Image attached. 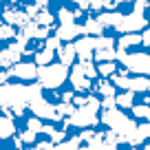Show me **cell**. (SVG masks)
<instances>
[{"instance_id": "6da1fadb", "label": "cell", "mask_w": 150, "mask_h": 150, "mask_svg": "<svg viewBox=\"0 0 150 150\" xmlns=\"http://www.w3.org/2000/svg\"><path fill=\"white\" fill-rule=\"evenodd\" d=\"M40 95H42V84L24 86V84H7L5 82L0 86V108L9 117H20L24 108H29V104Z\"/></svg>"}, {"instance_id": "7a4b0ae2", "label": "cell", "mask_w": 150, "mask_h": 150, "mask_svg": "<svg viewBox=\"0 0 150 150\" xmlns=\"http://www.w3.org/2000/svg\"><path fill=\"white\" fill-rule=\"evenodd\" d=\"M102 122L106 124L108 128H115V130H117L119 144H130V146L141 144L139 132H137V124L132 122L130 117H126V115L119 110V106H115V108H104Z\"/></svg>"}, {"instance_id": "3957f363", "label": "cell", "mask_w": 150, "mask_h": 150, "mask_svg": "<svg viewBox=\"0 0 150 150\" xmlns=\"http://www.w3.org/2000/svg\"><path fill=\"white\" fill-rule=\"evenodd\" d=\"M102 106V102L95 97H88V102L77 106L73 110V115H69V119L64 122V126H80V128H88V126H95L99 122L97 117V110Z\"/></svg>"}, {"instance_id": "277c9868", "label": "cell", "mask_w": 150, "mask_h": 150, "mask_svg": "<svg viewBox=\"0 0 150 150\" xmlns=\"http://www.w3.org/2000/svg\"><path fill=\"white\" fill-rule=\"evenodd\" d=\"M69 77V66L57 62V64H42L38 66V80L42 84V88H60Z\"/></svg>"}, {"instance_id": "5b68a950", "label": "cell", "mask_w": 150, "mask_h": 150, "mask_svg": "<svg viewBox=\"0 0 150 150\" xmlns=\"http://www.w3.org/2000/svg\"><path fill=\"white\" fill-rule=\"evenodd\" d=\"M117 60L122 62L128 71H132V73L150 75V55L148 53H126L124 49H119Z\"/></svg>"}, {"instance_id": "8992f818", "label": "cell", "mask_w": 150, "mask_h": 150, "mask_svg": "<svg viewBox=\"0 0 150 150\" xmlns=\"http://www.w3.org/2000/svg\"><path fill=\"white\" fill-rule=\"evenodd\" d=\"M29 108H31L33 115L40 117V119H49V122H60V119H62V115L57 112V108L53 106V104H49L42 95L33 99V102L29 104Z\"/></svg>"}, {"instance_id": "52a82bcc", "label": "cell", "mask_w": 150, "mask_h": 150, "mask_svg": "<svg viewBox=\"0 0 150 150\" xmlns=\"http://www.w3.org/2000/svg\"><path fill=\"white\" fill-rule=\"evenodd\" d=\"M110 82L117 88L122 91H135V93H139V91H148L150 88V80H146V77H126V75H110Z\"/></svg>"}, {"instance_id": "ba28073f", "label": "cell", "mask_w": 150, "mask_h": 150, "mask_svg": "<svg viewBox=\"0 0 150 150\" xmlns=\"http://www.w3.org/2000/svg\"><path fill=\"white\" fill-rule=\"evenodd\" d=\"M146 27H148V20H146L144 11H135L132 9V13L124 16L115 29L122 31V33H135V31H139V29H146Z\"/></svg>"}, {"instance_id": "9c48e42d", "label": "cell", "mask_w": 150, "mask_h": 150, "mask_svg": "<svg viewBox=\"0 0 150 150\" xmlns=\"http://www.w3.org/2000/svg\"><path fill=\"white\" fill-rule=\"evenodd\" d=\"M22 53H31L27 47H22L20 42H13L11 47H7L5 51H0V69H11L13 64L20 62Z\"/></svg>"}, {"instance_id": "30bf717a", "label": "cell", "mask_w": 150, "mask_h": 150, "mask_svg": "<svg viewBox=\"0 0 150 150\" xmlns=\"http://www.w3.org/2000/svg\"><path fill=\"white\" fill-rule=\"evenodd\" d=\"M55 35L60 38V40L71 42V40H73V38H77V35H86V29L82 27V24H77L75 20H73V22H60Z\"/></svg>"}, {"instance_id": "8fae6325", "label": "cell", "mask_w": 150, "mask_h": 150, "mask_svg": "<svg viewBox=\"0 0 150 150\" xmlns=\"http://www.w3.org/2000/svg\"><path fill=\"white\" fill-rule=\"evenodd\" d=\"M71 84H73L75 91H88L93 86V80L84 73L82 64H73V69H71Z\"/></svg>"}, {"instance_id": "7c38bea8", "label": "cell", "mask_w": 150, "mask_h": 150, "mask_svg": "<svg viewBox=\"0 0 150 150\" xmlns=\"http://www.w3.org/2000/svg\"><path fill=\"white\" fill-rule=\"evenodd\" d=\"M11 75L20 77V80H35L38 77V64L35 62H18L9 69Z\"/></svg>"}, {"instance_id": "4fadbf2b", "label": "cell", "mask_w": 150, "mask_h": 150, "mask_svg": "<svg viewBox=\"0 0 150 150\" xmlns=\"http://www.w3.org/2000/svg\"><path fill=\"white\" fill-rule=\"evenodd\" d=\"M2 20H5L7 24H11V27H24V24L29 22V13L27 11H16V9H5L2 11Z\"/></svg>"}, {"instance_id": "5bb4252c", "label": "cell", "mask_w": 150, "mask_h": 150, "mask_svg": "<svg viewBox=\"0 0 150 150\" xmlns=\"http://www.w3.org/2000/svg\"><path fill=\"white\" fill-rule=\"evenodd\" d=\"M57 57H60V62L62 64H66V66H71L75 62V57H77V49H75V44H64V47H60L57 49Z\"/></svg>"}, {"instance_id": "9a60e30c", "label": "cell", "mask_w": 150, "mask_h": 150, "mask_svg": "<svg viewBox=\"0 0 150 150\" xmlns=\"http://www.w3.org/2000/svg\"><path fill=\"white\" fill-rule=\"evenodd\" d=\"M124 18V13H119V11H115V9H108V11H102V13L97 16V20L104 24V27H117L119 24V20Z\"/></svg>"}, {"instance_id": "2e32d148", "label": "cell", "mask_w": 150, "mask_h": 150, "mask_svg": "<svg viewBox=\"0 0 150 150\" xmlns=\"http://www.w3.org/2000/svg\"><path fill=\"white\" fill-rule=\"evenodd\" d=\"M16 135V126H13V119L9 115L0 117V139H7V137Z\"/></svg>"}, {"instance_id": "e0dca14e", "label": "cell", "mask_w": 150, "mask_h": 150, "mask_svg": "<svg viewBox=\"0 0 150 150\" xmlns=\"http://www.w3.org/2000/svg\"><path fill=\"white\" fill-rule=\"evenodd\" d=\"M144 42V40H141V35L139 33H124L122 35V40H119V49H124V51H126V49H130V47H135V44H141Z\"/></svg>"}, {"instance_id": "ac0fdd59", "label": "cell", "mask_w": 150, "mask_h": 150, "mask_svg": "<svg viewBox=\"0 0 150 150\" xmlns=\"http://www.w3.org/2000/svg\"><path fill=\"white\" fill-rule=\"evenodd\" d=\"M93 60L97 62H108V60H117V51L115 47H104V49H97L93 55Z\"/></svg>"}, {"instance_id": "d6986e66", "label": "cell", "mask_w": 150, "mask_h": 150, "mask_svg": "<svg viewBox=\"0 0 150 150\" xmlns=\"http://www.w3.org/2000/svg\"><path fill=\"white\" fill-rule=\"evenodd\" d=\"M80 146H82V137H73V139H64L55 144L51 150H80Z\"/></svg>"}, {"instance_id": "ffe728a7", "label": "cell", "mask_w": 150, "mask_h": 150, "mask_svg": "<svg viewBox=\"0 0 150 150\" xmlns=\"http://www.w3.org/2000/svg\"><path fill=\"white\" fill-rule=\"evenodd\" d=\"M84 29H86V35H102V31H104V24L99 22L97 18H88L84 22Z\"/></svg>"}, {"instance_id": "44dd1931", "label": "cell", "mask_w": 150, "mask_h": 150, "mask_svg": "<svg viewBox=\"0 0 150 150\" xmlns=\"http://www.w3.org/2000/svg\"><path fill=\"white\" fill-rule=\"evenodd\" d=\"M132 99H135V91H124L122 95H117L115 97V102H117L119 108H132L135 104H132Z\"/></svg>"}, {"instance_id": "7402d4cb", "label": "cell", "mask_w": 150, "mask_h": 150, "mask_svg": "<svg viewBox=\"0 0 150 150\" xmlns=\"http://www.w3.org/2000/svg\"><path fill=\"white\" fill-rule=\"evenodd\" d=\"M57 51H53V49H49V47H44V51H40V53H35V64H51L53 62V55H55Z\"/></svg>"}, {"instance_id": "603a6c76", "label": "cell", "mask_w": 150, "mask_h": 150, "mask_svg": "<svg viewBox=\"0 0 150 150\" xmlns=\"http://www.w3.org/2000/svg\"><path fill=\"white\" fill-rule=\"evenodd\" d=\"M33 20H35L38 24H42V27H51V24H53V13H51V11H47V9L42 7Z\"/></svg>"}, {"instance_id": "cb8c5ba5", "label": "cell", "mask_w": 150, "mask_h": 150, "mask_svg": "<svg viewBox=\"0 0 150 150\" xmlns=\"http://www.w3.org/2000/svg\"><path fill=\"white\" fill-rule=\"evenodd\" d=\"M80 16H82V9H77V11L60 9V11H57V20H60V22H73V20L80 18Z\"/></svg>"}, {"instance_id": "d4e9b609", "label": "cell", "mask_w": 150, "mask_h": 150, "mask_svg": "<svg viewBox=\"0 0 150 150\" xmlns=\"http://www.w3.org/2000/svg\"><path fill=\"white\" fill-rule=\"evenodd\" d=\"M97 73H99V75H104V77H110V75L117 73V64H112V60L102 62V64L97 66Z\"/></svg>"}, {"instance_id": "484cf974", "label": "cell", "mask_w": 150, "mask_h": 150, "mask_svg": "<svg viewBox=\"0 0 150 150\" xmlns=\"http://www.w3.org/2000/svg\"><path fill=\"white\" fill-rule=\"evenodd\" d=\"M42 132L51 137V141H53V144H60V141H64V135H66L64 130H55L53 126H44V128H42Z\"/></svg>"}, {"instance_id": "4316f807", "label": "cell", "mask_w": 150, "mask_h": 150, "mask_svg": "<svg viewBox=\"0 0 150 150\" xmlns=\"http://www.w3.org/2000/svg\"><path fill=\"white\" fill-rule=\"evenodd\" d=\"M16 38V29L7 22H0V40H11Z\"/></svg>"}, {"instance_id": "83f0119b", "label": "cell", "mask_w": 150, "mask_h": 150, "mask_svg": "<svg viewBox=\"0 0 150 150\" xmlns=\"http://www.w3.org/2000/svg\"><path fill=\"white\" fill-rule=\"evenodd\" d=\"M97 91L104 95V97H108V95H115V84L104 80V82H99V84H97Z\"/></svg>"}, {"instance_id": "f1b7e54d", "label": "cell", "mask_w": 150, "mask_h": 150, "mask_svg": "<svg viewBox=\"0 0 150 150\" xmlns=\"http://www.w3.org/2000/svg\"><path fill=\"white\" fill-rule=\"evenodd\" d=\"M132 115L135 117H139V119H148L150 122V106H132Z\"/></svg>"}, {"instance_id": "f546056e", "label": "cell", "mask_w": 150, "mask_h": 150, "mask_svg": "<svg viewBox=\"0 0 150 150\" xmlns=\"http://www.w3.org/2000/svg\"><path fill=\"white\" fill-rule=\"evenodd\" d=\"M55 108H57V112H60L62 117H69V115H73V110H75L73 102H62L60 106H55Z\"/></svg>"}, {"instance_id": "4dcf8cb0", "label": "cell", "mask_w": 150, "mask_h": 150, "mask_svg": "<svg viewBox=\"0 0 150 150\" xmlns=\"http://www.w3.org/2000/svg\"><path fill=\"white\" fill-rule=\"evenodd\" d=\"M27 128L40 135V132H42V128H44V124L40 122V117H31V119H29V124H27Z\"/></svg>"}, {"instance_id": "1f68e13d", "label": "cell", "mask_w": 150, "mask_h": 150, "mask_svg": "<svg viewBox=\"0 0 150 150\" xmlns=\"http://www.w3.org/2000/svg\"><path fill=\"white\" fill-rule=\"evenodd\" d=\"M137 132H139V139H150V122L146 119V124H141V126H137Z\"/></svg>"}, {"instance_id": "d6a6232c", "label": "cell", "mask_w": 150, "mask_h": 150, "mask_svg": "<svg viewBox=\"0 0 150 150\" xmlns=\"http://www.w3.org/2000/svg\"><path fill=\"white\" fill-rule=\"evenodd\" d=\"M35 137H38V132H33V130H29V128H27V130L20 135V139H22L24 144H33V141H35Z\"/></svg>"}, {"instance_id": "836d02e7", "label": "cell", "mask_w": 150, "mask_h": 150, "mask_svg": "<svg viewBox=\"0 0 150 150\" xmlns=\"http://www.w3.org/2000/svg\"><path fill=\"white\" fill-rule=\"evenodd\" d=\"M60 38L57 35H53V38H47V42H44V47H49V49H53V51H57V49H60Z\"/></svg>"}, {"instance_id": "e575fe53", "label": "cell", "mask_w": 150, "mask_h": 150, "mask_svg": "<svg viewBox=\"0 0 150 150\" xmlns=\"http://www.w3.org/2000/svg\"><path fill=\"white\" fill-rule=\"evenodd\" d=\"M115 106H117V102H115V95H108V97H104L102 108H115Z\"/></svg>"}, {"instance_id": "d590c367", "label": "cell", "mask_w": 150, "mask_h": 150, "mask_svg": "<svg viewBox=\"0 0 150 150\" xmlns=\"http://www.w3.org/2000/svg\"><path fill=\"white\" fill-rule=\"evenodd\" d=\"M95 135H97V132H93V130H84V132H82V141H84V144H88V141H93L95 139Z\"/></svg>"}, {"instance_id": "8d00e7d4", "label": "cell", "mask_w": 150, "mask_h": 150, "mask_svg": "<svg viewBox=\"0 0 150 150\" xmlns=\"http://www.w3.org/2000/svg\"><path fill=\"white\" fill-rule=\"evenodd\" d=\"M102 150H117V144H115V141H106V139H104L102 141Z\"/></svg>"}, {"instance_id": "74e56055", "label": "cell", "mask_w": 150, "mask_h": 150, "mask_svg": "<svg viewBox=\"0 0 150 150\" xmlns=\"http://www.w3.org/2000/svg\"><path fill=\"white\" fill-rule=\"evenodd\" d=\"M148 7V0H135V11H144Z\"/></svg>"}, {"instance_id": "f35d334b", "label": "cell", "mask_w": 150, "mask_h": 150, "mask_svg": "<svg viewBox=\"0 0 150 150\" xmlns=\"http://www.w3.org/2000/svg\"><path fill=\"white\" fill-rule=\"evenodd\" d=\"M119 2H122V0H104V7H106V9H115Z\"/></svg>"}, {"instance_id": "ab89813d", "label": "cell", "mask_w": 150, "mask_h": 150, "mask_svg": "<svg viewBox=\"0 0 150 150\" xmlns=\"http://www.w3.org/2000/svg\"><path fill=\"white\" fill-rule=\"evenodd\" d=\"M91 7H93V9H102V7H104V0H91Z\"/></svg>"}, {"instance_id": "60d3db41", "label": "cell", "mask_w": 150, "mask_h": 150, "mask_svg": "<svg viewBox=\"0 0 150 150\" xmlns=\"http://www.w3.org/2000/svg\"><path fill=\"white\" fill-rule=\"evenodd\" d=\"M73 97H75V95L69 91V93H64V95H62V102H73Z\"/></svg>"}, {"instance_id": "b9f144b4", "label": "cell", "mask_w": 150, "mask_h": 150, "mask_svg": "<svg viewBox=\"0 0 150 150\" xmlns=\"http://www.w3.org/2000/svg\"><path fill=\"white\" fill-rule=\"evenodd\" d=\"M141 40H144V44H150V29L144 33V35H141Z\"/></svg>"}, {"instance_id": "7bdbcfd3", "label": "cell", "mask_w": 150, "mask_h": 150, "mask_svg": "<svg viewBox=\"0 0 150 150\" xmlns=\"http://www.w3.org/2000/svg\"><path fill=\"white\" fill-rule=\"evenodd\" d=\"M122 2H135V0H122Z\"/></svg>"}, {"instance_id": "ee69618b", "label": "cell", "mask_w": 150, "mask_h": 150, "mask_svg": "<svg viewBox=\"0 0 150 150\" xmlns=\"http://www.w3.org/2000/svg\"><path fill=\"white\" fill-rule=\"evenodd\" d=\"M146 150H150V144H148V146H146Z\"/></svg>"}, {"instance_id": "f6af8a7d", "label": "cell", "mask_w": 150, "mask_h": 150, "mask_svg": "<svg viewBox=\"0 0 150 150\" xmlns=\"http://www.w3.org/2000/svg\"><path fill=\"white\" fill-rule=\"evenodd\" d=\"M148 7H150V0H148Z\"/></svg>"}, {"instance_id": "bcb514c9", "label": "cell", "mask_w": 150, "mask_h": 150, "mask_svg": "<svg viewBox=\"0 0 150 150\" xmlns=\"http://www.w3.org/2000/svg\"><path fill=\"white\" fill-rule=\"evenodd\" d=\"M75 2H80V0H75Z\"/></svg>"}, {"instance_id": "7dc6e473", "label": "cell", "mask_w": 150, "mask_h": 150, "mask_svg": "<svg viewBox=\"0 0 150 150\" xmlns=\"http://www.w3.org/2000/svg\"><path fill=\"white\" fill-rule=\"evenodd\" d=\"M13 2H18V0H13Z\"/></svg>"}, {"instance_id": "c3c4849f", "label": "cell", "mask_w": 150, "mask_h": 150, "mask_svg": "<svg viewBox=\"0 0 150 150\" xmlns=\"http://www.w3.org/2000/svg\"><path fill=\"white\" fill-rule=\"evenodd\" d=\"M148 91H150V88H148Z\"/></svg>"}]
</instances>
